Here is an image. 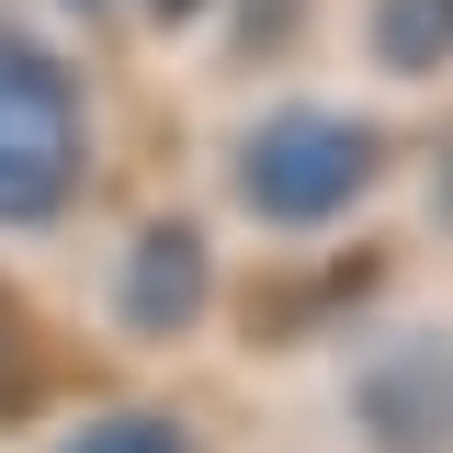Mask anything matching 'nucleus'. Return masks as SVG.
<instances>
[{
	"label": "nucleus",
	"mask_w": 453,
	"mask_h": 453,
	"mask_svg": "<svg viewBox=\"0 0 453 453\" xmlns=\"http://www.w3.org/2000/svg\"><path fill=\"white\" fill-rule=\"evenodd\" d=\"M91 170V103L68 57L0 23V226H57Z\"/></svg>",
	"instance_id": "2"
},
{
	"label": "nucleus",
	"mask_w": 453,
	"mask_h": 453,
	"mask_svg": "<svg viewBox=\"0 0 453 453\" xmlns=\"http://www.w3.org/2000/svg\"><path fill=\"white\" fill-rule=\"evenodd\" d=\"M57 453H193V431L170 408H103V419H80Z\"/></svg>",
	"instance_id": "6"
},
{
	"label": "nucleus",
	"mask_w": 453,
	"mask_h": 453,
	"mask_svg": "<svg viewBox=\"0 0 453 453\" xmlns=\"http://www.w3.org/2000/svg\"><path fill=\"white\" fill-rule=\"evenodd\" d=\"M204 306H216V250H204V226L193 216H148L125 238V273H113V318L125 340H193L204 329Z\"/></svg>",
	"instance_id": "4"
},
{
	"label": "nucleus",
	"mask_w": 453,
	"mask_h": 453,
	"mask_svg": "<svg viewBox=\"0 0 453 453\" xmlns=\"http://www.w3.org/2000/svg\"><path fill=\"white\" fill-rule=\"evenodd\" d=\"M148 12H159V23H193V12H216V0H148Z\"/></svg>",
	"instance_id": "9"
},
{
	"label": "nucleus",
	"mask_w": 453,
	"mask_h": 453,
	"mask_svg": "<svg viewBox=\"0 0 453 453\" xmlns=\"http://www.w3.org/2000/svg\"><path fill=\"white\" fill-rule=\"evenodd\" d=\"M386 181V136L340 103H295V113H261L250 148H238V204L283 238H318L340 226L363 193Z\"/></svg>",
	"instance_id": "1"
},
{
	"label": "nucleus",
	"mask_w": 453,
	"mask_h": 453,
	"mask_svg": "<svg viewBox=\"0 0 453 453\" xmlns=\"http://www.w3.org/2000/svg\"><path fill=\"white\" fill-rule=\"evenodd\" d=\"M46 363H35V329H23V318H12V295H0V419H35V408H46Z\"/></svg>",
	"instance_id": "7"
},
{
	"label": "nucleus",
	"mask_w": 453,
	"mask_h": 453,
	"mask_svg": "<svg viewBox=\"0 0 453 453\" xmlns=\"http://www.w3.org/2000/svg\"><path fill=\"white\" fill-rule=\"evenodd\" d=\"M431 216L453 226V136H442V170H431Z\"/></svg>",
	"instance_id": "8"
},
{
	"label": "nucleus",
	"mask_w": 453,
	"mask_h": 453,
	"mask_svg": "<svg viewBox=\"0 0 453 453\" xmlns=\"http://www.w3.org/2000/svg\"><path fill=\"white\" fill-rule=\"evenodd\" d=\"M68 12H103V0H68Z\"/></svg>",
	"instance_id": "10"
},
{
	"label": "nucleus",
	"mask_w": 453,
	"mask_h": 453,
	"mask_svg": "<svg viewBox=\"0 0 453 453\" xmlns=\"http://www.w3.org/2000/svg\"><path fill=\"white\" fill-rule=\"evenodd\" d=\"M351 431L374 453H453V329H396L351 363Z\"/></svg>",
	"instance_id": "3"
},
{
	"label": "nucleus",
	"mask_w": 453,
	"mask_h": 453,
	"mask_svg": "<svg viewBox=\"0 0 453 453\" xmlns=\"http://www.w3.org/2000/svg\"><path fill=\"white\" fill-rule=\"evenodd\" d=\"M374 68L386 80H442L453 68V0H374Z\"/></svg>",
	"instance_id": "5"
}]
</instances>
